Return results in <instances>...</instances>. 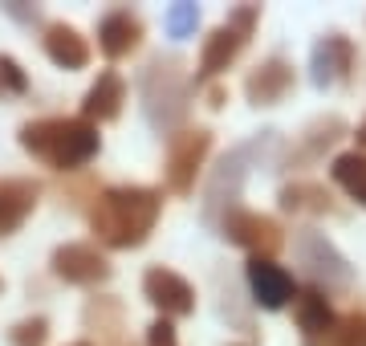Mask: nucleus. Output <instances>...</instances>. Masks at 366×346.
<instances>
[{
    "label": "nucleus",
    "instance_id": "f257e3e1",
    "mask_svg": "<svg viewBox=\"0 0 366 346\" xmlns=\"http://www.w3.org/2000/svg\"><path fill=\"white\" fill-rule=\"evenodd\" d=\"M159 216H163V192L159 187L122 184L94 196L90 228L98 244H106V249H139L155 232Z\"/></svg>",
    "mask_w": 366,
    "mask_h": 346
},
{
    "label": "nucleus",
    "instance_id": "f03ea898",
    "mask_svg": "<svg viewBox=\"0 0 366 346\" xmlns=\"http://www.w3.org/2000/svg\"><path fill=\"white\" fill-rule=\"evenodd\" d=\"M16 143L25 147L33 159H41L53 172H81L86 163L102 151V134L86 119H69V114H49V119H33L16 131Z\"/></svg>",
    "mask_w": 366,
    "mask_h": 346
},
{
    "label": "nucleus",
    "instance_id": "7ed1b4c3",
    "mask_svg": "<svg viewBox=\"0 0 366 346\" xmlns=\"http://www.w3.org/2000/svg\"><path fill=\"white\" fill-rule=\"evenodd\" d=\"M269 147H277V131H261L257 139L232 147V151L216 163V172H212L208 187H204V220H208L212 228H220L224 216L232 212V208H240V187L249 179V167L261 159Z\"/></svg>",
    "mask_w": 366,
    "mask_h": 346
},
{
    "label": "nucleus",
    "instance_id": "20e7f679",
    "mask_svg": "<svg viewBox=\"0 0 366 346\" xmlns=\"http://www.w3.org/2000/svg\"><path fill=\"white\" fill-rule=\"evenodd\" d=\"M143 114L155 131H171L179 127L183 114H187V94H192V78H187V66L179 57H155L151 66L143 69Z\"/></svg>",
    "mask_w": 366,
    "mask_h": 346
},
{
    "label": "nucleus",
    "instance_id": "39448f33",
    "mask_svg": "<svg viewBox=\"0 0 366 346\" xmlns=\"http://www.w3.org/2000/svg\"><path fill=\"white\" fill-rule=\"evenodd\" d=\"M261 25V4H236L228 21L216 25L204 37V49H199V66H196V86L199 81H212L216 74L232 66L236 57L244 54V45H249L252 29Z\"/></svg>",
    "mask_w": 366,
    "mask_h": 346
},
{
    "label": "nucleus",
    "instance_id": "423d86ee",
    "mask_svg": "<svg viewBox=\"0 0 366 346\" xmlns=\"http://www.w3.org/2000/svg\"><path fill=\"white\" fill-rule=\"evenodd\" d=\"M293 257L305 269V277L314 281V290H350L354 285V265L342 257V249L322 232V228H297L293 237Z\"/></svg>",
    "mask_w": 366,
    "mask_h": 346
},
{
    "label": "nucleus",
    "instance_id": "0eeeda50",
    "mask_svg": "<svg viewBox=\"0 0 366 346\" xmlns=\"http://www.w3.org/2000/svg\"><path fill=\"white\" fill-rule=\"evenodd\" d=\"M212 151V131L208 127H183L167 139V159H163V175H167V187L175 196H192L196 192V179L208 163Z\"/></svg>",
    "mask_w": 366,
    "mask_h": 346
},
{
    "label": "nucleus",
    "instance_id": "6e6552de",
    "mask_svg": "<svg viewBox=\"0 0 366 346\" xmlns=\"http://www.w3.org/2000/svg\"><path fill=\"white\" fill-rule=\"evenodd\" d=\"M220 237H228L232 244H240V249H249L252 257H269V261L285 249V228L277 224L273 216L249 212V208H232V212L224 216Z\"/></svg>",
    "mask_w": 366,
    "mask_h": 346
},
{
    "label": "nucleus",
    "instance_id": "1a4fd4ad",
    "mask_svg": "<svg viewBox=\"0 0 366 346\" xmlns=\"http://www.w3.org/2000/svg\"><path fill=\"white\" fill-rule=\"evenodd\" d=\"M346 134H350V122L342 119V114H322V119L310 122V127L297 134V143L281 155V167H314V163L326 159Z\"/></svg>",
    "mask_w": 366,
    "mask_h": 346
},
{
    "label": "nucleus",
    "instance_id": "9d476101",
    "mask_svg": "<svg viewBox=\"0 0 366 346\" xmlns=\"http://www.w3.org/2000/svg\"><path fill=\"white\" fill-rule=\"evenodd\" d=\"M53 265V277H61L66 285H102V281H110V261H106V253H98L94 244H86V240H69V244H57L49 257Z\"/></svg>",
    "mask_w": 366,
    "mask_h": 346
},
{
    "label": "nucleus",
    "instance_id": "9b49d317",
    "mask_svg": "<svg viewBox=\"0 0 366 346\" xmlns=\"http://www.w3.org/2000/svg\"><path fill=\"white\" fill-rule=\"evenodd\" d=\"M143 297L167 322L171 318H187V314L196 310V290H192V281L179 277L175 269H163V265H151L143 273Z\"/></svg>",
    "mask_w": 366,
    "mask_h": 346
},
{
    "label": "nucleus",
    "instance_id": "f8f14e48",
    "mask_svg": "<svg viewBox=\"0 0 366 346\" xmlns=\"http://www.w3.org/2000/svg\"><path fill=\"white\" fill-rule=\"evenodd\" d=\"M354 66H358V49H354L350 37L342 33H322L310 54V78H314L317 90H326L334 81H350Z\"/></svg>",
    "mask_w": 366,
    "mask_h": 346
},
{
    "label": "nucleus",
    "instance_id": "ddd939ff",
    "mask_svg": "<svg viewBox=\"0 0 366 346\" xmlns=\"http://www.w3.org/2000/svg\"><path fill=\"white\" fill-rule=\"evenodd\" d=\"M297 86V69L293 61L285 57H264L257 69H249V78H244V98H249L252 107H277V102H285L289 94Z\"/></svg>",
    "mask_w": 366,
    "mask_h": 346
},
{
    "label": "nucleus",
    "instance_id": "4468645a",
    "mask_svg": "<svg viewBox=\"0 0 366 346\" xmlns=\"http://www.w3.org/2000/svg\"><path fill=\"white\" fill-rule=\"evenodd\" d=\"M41 204V184L29 175H0V240L21 232Z\"/></svg>",
    "mask_w": 366,
    "mask_h": 346
},
{
    "label": "nucleus",
    "instance_id": "2eb2a0df",
    "mask_svg": "<svg viewBox=\"0 0 366 346\" xmlns=\"http://www.w3.org/2000/svg\"><path fill=\"white\" fill-rule=\"evenodd\" d=\"M244 277H249V290H252V302L264 310H285L297 290H293V277H289L285 269L269 261V257H249V265H244Z\"/></svg>",
    "mask_w": 366,
    "mask_h": 346
},
{
    "label": "nucleus",
    "instance_id": "dca6fc26",
    "mask_svg": "<svg viewBox=\"0 0 366 346\" xmlns=\"http://www.w3.org/2000/svg\"><path fill=\"white\" fill-rule=\"evenodd\" d=\"M293 322H297V330H301V342L322 346L330 334H334V326H338V314H334V306L326 302V293L314 290V285H305V290H297V297H293Z\"/></svg>",
    "mask_w": 366,
    "mask_h": 346
},
{
    "label": "nucleus",
    "instance_id": "f3484780",
    "mask_svg": "<svg viewBox=\"0 0 366 346\" xmlns=\"http://www.w3.org/2000/svg\"><path fill=\"white\" fill-rule=\"evenodd\" d=\"M139 45H143V16L139 13H131V9H110L98 21V49L110 61H122V57L139 54Z\"/></svg>",
    "mask_w": 366,
    "mask_h": 346
},
{
    "label": "nucleus",
    "instance_id": "a211bd4d",
    "mask_svg": "<svg viewBox=\"0 0 366 346\" xmlns=\"http://www.w3.org/2000/svg\"><path fill=\"white\" fill-rule=\"evenodd\" d=\"M41 49H45V57L53 66H61V69L90 66V41L81 37L74 25H66V21H49L41 29Z\"/></svg>",
    "mask_w": 366,
    "mask_h": 346
},
{
    "label": "nucleus",
    "instance_id": "6ab92c4d",
    "mask_svg": "<svg viewBox=\"0 0 366 346\" xmlns=\"http://www.w3.org/2000/svg\"><path fill=\"white\" fill-rule=\"evenodd\" d=\"M122 102H127V81H122V74L118 69H102L98 78H94V86L86 90V98H81V119L86 122H110L122 114Z\"/></svg>",
    "mask_w": 366,
    "mask_h": 346
},
{
    "label": "nucleus",
    "instance_id": "aec40b11",
    "mask_svg": "<svg viewBox=\"0 0 366 346\" xmlns=\"http://www.w3.org/2000/svg\"><path fill=\"white\" fill-rule=\"evenodd\" d=\"M281 208L297 216H342V204L334 200V192L317 179H293V184L281 187Z\"/></svg>",
    "mask_w": 366,
    "mask_h": 346
},
{
    "label": "nucleus",
    "instance_id": "412c9836",
    "mask_svg": "<svg viewBox=\"0 0 366 346\" xmlns=\"http://www.w3.org/2000/svg\"><path fill=\"white\" fill-rule=\"evenodd\" d=\"M81 318L98 334V346H134L131 334H127V322H122V306H118L110 293L102 297H90L86 310H81Z\"/></svg>",
    "mask_w": 366,
    "mask_h": 346
},
{
    "label": "nucleus",
    "instance_id": "4be33fe9",
    "mask_svg": "<svg viewBox=\"0 0 366 346\" xmlns=\"http://www.w3.org/2000/svg\"><path fill=\"white\" fill-rule=\"evenodd\" d=\"M330 179H334L354 204H362L366 208V155L362 151H342V155H334V163H330Z\"/></svg>",
    "mask_w": 366,
    "mask_h": 346
},
{
    "label": "nucleus",
    "instance_id": "5701e85b",
    "mask_svg": "<svg viewBox=\"0 0 366 346\" xmlns=\"http://www.w3.org/2000/svg\"><path fill=\"white\" fill-rule=\"evenodd\" d=\"M322 346H366V314L362 310H350V314H342L334 334H330Z\"/></svg>",
    "mask_w": 366,
    "mask_h": 346
},
{
    "label": "nucleus",
    "instance_id": "b1692460",
    "mask_svg": "<svg viewBox=\"0 0 366 346\" xmlns=\"http://www.w3.org/2000/svg\"><path fill=\"white\" fill-rule=\"evenodd\" d=\"M49 342V322L41 318V314H33V318H21L9 330V346H45Z\"/></svg>",
    "mask_w": 366,
    "mask_h": 346
},
{
    "label": "nucleus",
    "instance_id": "393cba45",
    "mask_svg": "<svg viewBox=\"0 0 366 346\" xmlns=\"http://www.w3.org/2000/svg\"><path fill=\"white\" fill-rule=\"evenodd\" d=\"M21 94H29V74L16 57L0 54V98H21Z\"/></svg>",
    "mask_w": 366,
    "mask_h": 346
},
{
    "label": "nucleus",
    "instance_id": "a878e982",
    "mask_svg": "<svg viewBox=\"0 0 366 346\" xmlns=\"http://www.w3.org/2000/svg\"><path fill=\"white\" fill-rule=\"evenodd\" d=\"M163 25H167L171 37H192L196 25H199V9H196V4H187V0H179V4H171V9H167Z\"/></svg>",
    "mask_w": 366,
    "mask_h": 346
},
{
    "label": "nucleus",
    "instance_id": "bb28decb",
    "mask_svg": "<svg viewBox=\"0 0 366 346\" xmlns=\"http://www.w3.org/2000/svg\"><path fill=\"white\" fill-rule=\"evenodd\" d=\"M147 346H179V334H175V326H171L167 318L151 322V330H147Z\"/></svg>",
    "mask_w": 366,
    "mask_h": 346
},
{
    "label": "nucleus",
    "instance_id": "cd10ccee",
    "mask_svg": "<svg viewBox=\"0 0 366 346\" xmlns=\"http://www.w3.org/2000/svg\"><path fill=\"white\" fill-rule=\"evenodd\" d=\"M358 143L366 147V122H362V127H358Z\"/></svg>",
    "mask_w": 366,
    "mask_h": 346
},
{
    "label": "nucleus",
    "instance_id": "c85d7f7f",
    "mask_svg": "<svg viewBox=\"0 0 366 346\" xmlns=\"http://www.w3.org/2000/svg\"><path fill=\"white\" fill-rule=\"evenodd\" d=\"M74 346H90V342H74Z\"/></svg>",
    "mask_w": 366,
    "mask_h": 346
}]
</instances>
